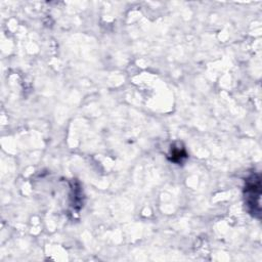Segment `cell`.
<instances>
[{"label":"cell","instance_id":"cell-1","mask_svg":"<svg viewBox=\"0 0 262 262\" xmlns=\"http://www.w3.org/2000/svg\"><path fill=\"white\" fill-rule=\"evenodd\" d=\"M261 182L259 175H251L246 181L245 200L248 210L253 215L260 213V195Z\"/></svg>","mask_w":262,"mask_h":262}]
</instances>
